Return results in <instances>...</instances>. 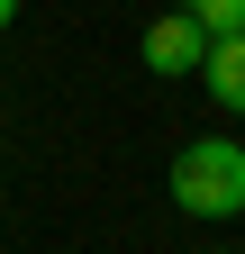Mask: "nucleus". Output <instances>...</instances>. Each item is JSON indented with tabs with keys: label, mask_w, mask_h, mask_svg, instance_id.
I'll return each mask as SVG.
<instances>
[{
	"label": "nucleus",
	"mask_w": 245,
	"mask_h": 254,
	"mask_svg": "<svg viewBox=\"0 0 245 254\" xmlns=\"http://www.w3.org/2000/svg\"><path fill=\"white\" fill-rule=\"evenodd\" d=\"M173 209L200 218V227H227V218H245V145L236 136H191L173 154Z\"/></svg>",
	"instance_id": "obj_1"
},
{
	"label": "nucleus",
	"mask_w": 245,
	"mask_h": 254,
	"mask_svg": "<svg viewBox=\"0 0 245 254\" xmlns=\"http://www.w3.org/2000/svg\"><path fill=\"white\" fill-rule=\"evenodd\" d=\"M145 73H164V82H182V73H200V55H209V27L191 18V9H164L155 27H145Z\"/></svg>",
	"instance_id": "obj_2"
},
{
	"label": "nucleus",
	"mask_w": 245,
	"mask_h": 254,
	"mask_svg": "<svg viewBox=\"0 0 245 254\" xmlns=\"http://www.w3.org/2000/svg\"><path fill=\"white\" fill-rule=\"evenodd\" d=\"M200 82H209V100H218L227 118H245V27H236V37H209Z\"/></svg>",
	"instance_id": "obj_3"
},
{
	"label": "nucleus",
	"mask_w": 245,
	"mask_h": 254,
	"mask_svg": "<svg viewBox=\"0 0 245 254\" xmlns=\"http://www.w3.org/2000/svg\"><path fill=\"white\" fill-rule=\"evenodd\" d=\"M173 9H191L209 37H236V27H245V0H173Z\"/></svg>",
	"instance_id": "obj_4"
},
{
	"label": "nucleus",
	"mask_w": 245,
	"mask_h": 254,
	"mask_svg": "<svg viewBox=\"0 0 245 254\" xmlns=\"http://www.w3.org/2000/svg\"><path fill=\"white\" fill-rule=\"evenodd\" d=\"M9 18H18V0H0V27H9Z\"/></svg>",
	"instance_id": "obj_5"
}]
</instances>
